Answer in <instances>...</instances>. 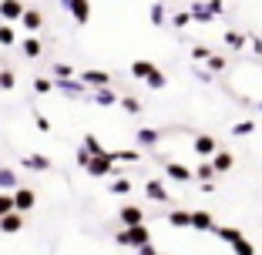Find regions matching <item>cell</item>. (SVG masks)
Wrapping results in <instances>:
<instances>
[{
  "instance_id": "6da1fadb",
  "label": "cell",
  "mask_w": 262,
  "mask_h": 255,
  "mask_svg": "<svg viewBox=\"0 0 262 255\" xmlns=\"http://www.w3.org/2000/svg\"><path fill=\"white\" fill-rule=\"evenodd\" d=\"M115 242L118 245H124V248H145V245H151V228L148 225H128V228H118V235H115Z\"/></svg>"
},
{
  "instance_id": "7a4b0ae2",
  "label": "cell",
  "mask_w": 262,
  "mask_h": 255,
  "mask_svg": "<svg viewBox=\"0 0 262 255\" xmlns=\"http://www.w3.org/2000/svg\"><path fill=\"white\" fill-rule=\"evenodd\" d=\"M88 175L91 178H115V171H118V165H115V158H111V151H104V155H91V161H88Z\"/></svg>"
},
{
  "instance_id": "3957f363",
  "label": "cell",
  "mask_w": 262,
  "mask_h": 255,
  "mask_svg": "<svg viewBox=\"0 0 262 255\" xmlns=\"http://www.w3.org/2000/svg\"><path fill=\"white\" fill-rule=\"evenodd\" d=\"M165 178L168 181H178V185H188V181H195V168H188V165L182 161H165Z\"/></svg>"
},
{
  "instance_id": "277c9868",
  "label": "cell",
  "mask_w": 262,
  "mask_h": 255,
  "mask_svg": "<svg viewBox=\"0 0 262 255\" xmlns=\"http://www.w3.org/2000/svg\"><path fill=\"white\" fill-rule=\"evenodd\" d=\"M77 78L84 81L88 91H98V87H111V74H108V71H101V67H88V71H81Z\"/></svg>"
},
{
  "instance_id": "5b68a950",
  "label": "cell",
  "mask_w": 262,
  "mask_h": 255,
  "mask_svg": "<svg viewBox=\"0 0 262 255\" xmlns=\"http://www.w3.org/2000/svg\"><path fill=\"white\" fill-rule=\"evenodd\" d=\"M158 141H162V131H158V128H138V131H135V148H138V151H151V148H158Z\"/></svg>"
},
{
  "instance_id": "8992f818",
  "label": "cell",
  "mask_w": 262,
  "mask_h": 255,
  "mask_svg": "<svg viewBox=\"0 0 262 255\" xmlns=\"http://www.w3.org/2000/svg\"><path fill=\"white\" fill-rule=\"evenodd\" d=\"M54 91L68 94V98H91V91L84 87L81 78H68V81H54Z\"/></svg>"
},
{
  "instance_id": "52a82bcc",
  "label": "cell",
  "mask_w": 262,
  "mask_h": 255,
  "mask_svg": "<svg viewBox=\"0 0 262 255\" xmlns=\"http://www.w3.org/2000/svg\"><path fill=\"white\" fill-rule=\"evenodd\" d=\"M20 165L24 171H54V161L40 151H31V155H20Z\"/></svg>"
},
{
  "instance_id": "ba28073f",
  "label": "cell",
  "mask_w": 262,
  "mask_h": 255,
  "mask_svg": "<svg viewBox=\"0 0 262 255\" xmlns=\"http://www.w3.org/2000/svg\"><path fill=\"white\" fill-rule=\"evenodd\" d=\"M192 228H195V232H208V235H212L219 225H215V218H212L208 208H192Z\"/></svg>"
},
{
  "instance_id": "9c48e42d",
  "label": "cell",
  "mask_w": 262,
  "mask_h": 255,
  "mask_svg": "<svg viewBox=\"0 0 262 255\" xmlns=\"http://www.w3.org/2000/svg\"><path fill=\"white\" fill-rule=\"evenodd\" d=\"M34 205H37V192H34V188H27V185H20L14 192V208L24 215V212H31Z\"/></svg>"
},
{
  "instance_id": "30bf717a",
  "label": "cell",
  "mask_w": 262,
  "mask_h": 255,
  "mask_svg": "<svg viewBox=\"0 0 262 255\" xmlns=\"http://www.w3.org/2000/svg\"><path fill=\"white\" fill-rule=\"evenodd\" d=\"M118 222H121V228H128V225H145V208H138V205H121V208H118Z\"/></svg>"
},
{
  "instance_id": "8fae6325",
  "label": "cell",
  "mask_w": 262,
  "mask_h": 255,
  "mask_svg": "<svg viewBox=\"0 0 262 255\" xmlns=\"http://www.w3.org/2000/svg\"><path fill=\"white\" fill-rule=\"evenodd\" d=\"M24 0H0V20L4 24H14V20H20L24 17Z\"/></svg>"
},
{
  "instance_id": "7c38bea8",
  "label": "cell",
  "mask_w": 262,
  "mask_h": 255,
  "mask_svg": "<svg viewBox=\"0 0 262 255\" xmlns=\"http://www.w3.org/2000/svg\"><path fill=\"white\" fill-rule=\"evenodd\" d=\"M192 148H195V155H199V158H212L219 151V141H215V134H195Z\"/></svg>"
},
{
  "instance_id": "4fadbf2b",
  "label": "cell",
  "mask_w": 262,
  "mask_h": 255,
  "mask_svg": "<svg viewBox=\"0 0 262 255\" xmlns=\"http://www.w3.org/2000/svg\"><path fill=\"white\" fill-rule=\"evenodd\" d=\"M118 101H121V94H118L115 87H98V91H91V104H98V108H115Z\"/></svg>"
},
{
  "instance_id": "5bb4252c",
  "label": "cell",
  "mask_w": 262,
  "mask_h": 255,
  "mask_svg": "<svg viewBox=\"0 0 262 255\" xmlns=\"http://www.w3.org/2000/svg\"><path fill=\"white\" fill-rule=\"evenodd\" d=\"M71 17L77 20V27H84V24H91V0H71Z\"/></svg>"
},
{
  "instance_id": "9a60e30c",
  "label": "cell",
  "mask_w": 262,
  "mask_h": 255,
  "mask_svg": "<svg viewBox=\"0 0 262 255\" xmlns=\"http://www.w3.org/2000/svg\"><path fill=\"white\" fill-rule=\"evenodd\" d=\"M145 195L151 201H162V205H168V188H165V181H158V178H148L145 181Z\"/></svg>"
},
{
  "instance_id": "2e32d148",
  "label": "cell",
  "mask_w": 262,
  "mask_h": 255,
  "mask_svg": "<svg viewBox=\"0 0 262 255\" xmlns=\"http://www.w3.org/2000/svg\"><path fill=\"white\" fill-rule=\"evenodd\" d=\"M24 232V215L20 212H10V215L0 218V235H17Z\"/></svg>"
},
{
  "instance_id": "e0dca14e",
  "label": "cell",
  "mask_w": 262,
  "mask_h": 255,
  "mask_svg": "<svg viewBox=\"0 0 262 255\" xmlns=\"http://www.w3.org/2000/svg\"><path fill=\"white\" fill-rule=\"evenodd\" d=\"M20 185H24L20 175L14 168H7V165H0V192H17Z\"/></svg>"
},
{
  "instance_id": "ac0fdd59",
  "label": "cell",
  "mask_w": 262,
  "mask_h": 255,
  "mask_svg": "<svg viewBox=\"0 0 262 255\" xmlns=\"http://www.w3.org/2000/svg\"><path fill=\"white\" fill-rule=\"evenodd\" d=\"M212 168H215L219 175L232 171V168H235V155H232V151H225V148H219L215 155H212Z\"/></svg>"
},
{
  "instance_id": "d6986e66",
  "label": "cell",
  "mask_w": 262,
  "mask_h": 255,
  "mask_svg": "<svg viewBox=\"0 0 262 255\" xmlns=\"http://www.w3.org/2000/svg\"><path fill=\"white\" fill-rule=\"evenodd\" d=\"M20 54L27 57V61H37V57L44 54V44H40V40L34 37V34H27V37L20 40Z\"/></svg>"
},
{
  "instance_id": "ffe728a7",
  "label": "cell",
  "mask_w": 262,
  "mask_h": 255,
  "mask_svg": "<svg viewBox=\"0 0 262 255\" xmlns=\"http://www.w3.org/2000/svg\"><path fill=\"white\" fill-rule=\"evenodd\" d=\"M188 14H192L195 24H212V20H215V14L208 10L205 0H195V4H188Z\"/></svg>"
},
{
  "instance_id": "44dd1931",
  "label": "cell",
  "mask_w": 262,
  "mask_h": 255,
  "mask_svg": "<svg viewBox=\"0 0 262 255\" xmlns=\"http://www.w3.org/2000/svg\"><path fill=\"white\" fill-rule=\"evenodd\" d=\"M171 228H192V208H168Z\"/></svg>"
},
{
  "instance_id": "7402d4cb",
  "label": "cell",
  "mask_w": 262,
  "mask_h": 255,
  "mask_svg": "<svg viewBox=\"0 0 262 255\" xmlns=\"http://www.w3.org/2000/svg\"><path fill=\"white\" fill-rule=\"evenodd\" d=\"M155 71H158V67H155L151 61H145V57H138V61H131V78H135V81H148V78L155 74Z\"/></svg>"
},
{
  "instance_id": "603a6c76",
  "label": "cell",
  "mask_w": 262,
  "mask_h": 255,
  "mask_svg": "<svg viewBox=\"0 0 262 255\" xmlns=\"http://www.w3.org/2000/svg\"><path fill=\"white\" fill-rule=\"evenodd\" d=\"M20 24H24V31H31V34H37L40 27H44V14L40 10H24V17H20Z\"/></svg>"
},
{
  "instance_id": "cb8c5ba5",
  "label": "cell",
  "mask_w": 262,
  "mask_h": 255,
  "mask_svg": "<svg viewBox=\"0 0 262 255\" xmlns=\"http://www.w3.org/2000/svg\"><path fill=\"white\" fill-rule=\"evenodd\" d=\"M111 158H115V165H138L141 151L138 148H118V151H111Z\"/></svg>"
},
{
  "instance_id": "d4e9b609",
  "label": "cell",
  "mask_w": 262,
  "mask_h": 255,
  "mask_svg": "<svg viewBox=\"0 0 262 255\" xmlns=\"http://www.w3.org/2000/svg\"><path fill=\"white\" fill-rule=\"evenodd\" d=\"M215 178H219V171L212 168V158H202V165L195 168V181H212L215 185Z\"/></svg>"
},
{
  "instance_id": "484cf974",
  "label": "cell",
  "mask_w": 262,
  "mask_h": 255,
  "mask_svg": "<svg viewBox=\"0 0 262 255\" xmlns=\"http://www.w3.org/2000/svg\"><path fill=\"white\" fill-rule=\"evenodd\" d=\"M168 10H165V4H151V10H148V24H151V27H165V24H168Z\"/></svg>"
},
{
  "instance_id": "4316f807",
  "label": "cell",
  "mask_w": 262,
  "mask_h": 255,
  "mask_svg": "<svg viewBox=\"0 0 262 255\" xmlns=\"http://www.w3.org/2000/svg\"><path fill=\"white\" fill-rule=\"evenodd\" d=\"M54 81H68V78H77V71L71 67V64H64V61H54L51 64V71H47Z\"/></svg>"
},
{
  "instance_id": "83f0119b",
  "label": "cell",
  "mask_w": 262,
  "mask_h": 255,
  "mask_svg": "<svg viewBox=\"0 0 262 255\" xmlns=\"http://www.w3.org/2000/svg\"><path fill=\"white\" fill-rule=\"evenodd\" d=\"M225 47H232V51H246L249 47V34H239V31H225Z\"/></svg>"
},
{
  "instance_id": "f1b7e54d",
  "label": "cell",
  "mask_w": 262,
  "mask_h": 255,
  "mask_svg": "<svg viewBox=\"0 0 262 255\" xmlns=\"http://www.w3.org/2000/svg\"><path fill=\"white\" fill-rule=\"evenodd\" d=\"M108 192H111V195H131V178L115 175V178L108 181Z\"/></svg>"
},
{
  "instance_id": "f546056e",
  "label": "cell",
  "mask_w": 262,
  "mask_h": 255,
  "mask_svg": "<svg viewBox=\"0 0 262 255\" xmlns=\"http://www.w3.org/2000/svg\"><path fill=\"white\" fill-rule=\"evenodd\" d=\"M212 235H215V239H222L225 245H232V242H239V239H242V232H239V228H232V225H219Z\"/></svg>"
},
{
  "instance_id": "4dcf8cb0",
  "label": "cell",
  "mask_w": 262,
  "mask_h": 255,
  "mask_svg": "<svg viewBox=\"0 0 262 255\" xmlns=\"http://www.w3.org/2000/svg\"><path fill=\"white\" fill-rule=\"evenodd\" d=\"M118 104L124 108V114H141V108H145V104H141V98H135V94H124Z\"/></svg>"
},
{
  "instance_id": "1f68e13d",
  "label": "cell",
  "mask_w": 262,
  "mask_h": 255,
  "mask_svg": "<svg viewBox=\"0 0 262 255\" xmlns=\"http://www.w3.org/2000/svg\"><path fill=\"white\" fill-rule=\"evenodd\" d=\"M252 131H255V121H252V118H242V121L232 124V134H235V138H249Z\"/></svg>"
},
{
  "instance_id": "d6a6232c",
  "label": "cell",
  "mask_w": 262,
  "mask_h": 255,
  "mask_svg": "<svg viewBox=\"0 0 262 255\" xmlns=\"http://www.w3.org/2000/svg\"><path fill=\"white\" fill-rule=\"evenodd\" d=\"M168 24L175 27V31H185L188 24H195V20H192V14H188V7H185V10H178V14H171V17H168Z\"/></svg>"
},
{
  "instance_id": "836d02e7",
  "label": "cell",
  "mask_w": 262,
  "mask_h": 255,
  "mask_svg": "<svg viewBox=\"0 0 262 255\" xmlns=\"http://www.w3.org/2000/svg\"><path fill=\"white\" fill-rule=\"evenodd\" d=\"M54 91V78L51 74H37L34 78V94H51Z\"/></svg>"
},
{
  "instance_id": "e575fe53",
  "label": "cell",
  "mask_w": 262,
  "mask_h": 255,
  "mask_svg": "<svg viewBox=\"0 0 262 255\" xmlns=\"http://www.w3.org/2000/svg\"><path fill=\"white\" fill-rule=\"evenodd\" d=\"M0 44H4V47H14V44H17L14 24H0Z\"/></svg>"
},
{
  "instance_id": "d590c367",
  "label": "cell",
  "mask_w": 262,
  "mask_h": 255,
  "mask_svg": "<svg viewBox=\"0 0 262 255\" xmlns=\"http://www.w3.org/2000/svg\"><path fill=\"white\" fill-rule=\"evenodd\" d=\"M17 87V74L10 67H0V91H14Z\"/></svg>"
},
{
  "instance_id": "8d00e7d4",
  "label": "cell",
  "mask_w": 262,
  "mask_h": 255,
  "mask_svg": "<svg viewBox=\"0 0 262 255\" xmlns=\"http://www.w3.org/2000/svg\"><path fill=\"white\" fill-rule=\"evenodd\" d=\"M229 248H232V255H255V245H252V242L246 239V235H242L239 242H232Z\"/></svg>"
},
{
  "instance_id": "74e56055",
  "label": "cell",
  "mask_w": 262,
  "mask_h": 255,
  "mask_svg": "<svg viewBox=\"0 0 262 255\" xmlns=\"http://www.w3.org/2000/svg\"><path fill=\"white\" fill-rule=\"evenodd\" d=\"M205 67L212 71V74H222V71L229 67V61H225L222 54H212V57H208V61H205Z\"/></svg>"
},
{
  "instance_id": "f35d334b",
  "label": "cell",
  "mask_w": 262,
  "mask_h": 255,
  "mask_svg": "<svg viewBox=\"0 0 262 255\" xmlns=\"http://www.w3.org/2000/svg\"><path fill=\"white\" fill-rule=\"evenodd\" d=\"M10 212H17L14 208V192H0V218L10 215Z\"/></svg>"
},
{
  "instance_id": "ab89813d",
  "label": "cell",
  "mask_w": 262,
  "mask_h": 255,
  "mask_svg": "<svg viewBox=\"0 0 262 255\" xmlns=\"http://www.w3.org/2000/svg\"><path fill=\"white\" fill-rule=\"evenodd\" d=\"M34 124H37V131H40V134H51V131H54L51 118H47V114H40V111H34Z\"/></svg>"
},
{
  "instance_id": "60d3db41",
  "label": "cell",
  "mask_w": 262,
  "mask_h": 255,
  "mask_svg": "<svg viewBox=\"0 0 262 255\" xmlns=\"http://www.w3.org/2000/svg\"><path fill=\"white\" fill-rule=\"evenodd\" d=\"M81 145H84L88 151H91V155H104V145H101V141L94 138V134H84V141H81Z\"/></svg>"
},
{
  "instance_id": "b9f144b4",
  "label": "cell",
  "mask_w": 262,
  "mask_h": 255,
  "mask_svg": "<svg viewBox=\"0 0 262 255\" xmlns=\"http://www.w3.org/2000/svg\"><path fill=\"white\" fill-rule=\"evenodd\" d=\"M145 84H148V87H151V91H162V87H165V84H168V78H165L162 71H155V74H151V78H148V81H145Z\"/></svg>"
},
{
  "instance_id": "7bdbcfd3",
  "label": "cell",
  "mask_w": 262,
  "mask_h": 255,
  "mask_svg": "<svg viewBox=\"0 0 262 255\" xmlns=\"http://www.w3.org/2000/svg\"><path fill=\"white\" fill-rule=\"evenodd\" d=\"M208 57H212V47H205V44H195L192 47V61H202V64H205Z\"/></svg>"
},
{
  "instance_id": "ee69618b",
  "label": "cell",
  "mask_w": 262,
  "mask_h": 255,
  "mask_svg": "<svg viewBox=\"0 0 262 255\" xmlns=\"http://www.w3.org/2000/svg\"><path fill=\"white\" fill-rule=\"evenodd\" d=\"M192 74H195V78L202 81V84H212V78H215V74H212L208 67H192Z\"/></svg>"
},
{
  "instance_id": "f6af8a7d",
  "label": "cell",
  "mask_w": 262,
  "mask_h": 255,
  "mask_svg": "<svg viewBox=\"0 0 262 255\" xmlns=\"http://www.w3.org/2000/svg\"><path fill=\"white\" fill-rule=\"evenodd\" d=\"M77 168H88V161H91V151H88V148L84 145H81V148H77Z\"/></svg>"
},
{
  "instance_id": "bcb514c9",
  "label": "cell",
  "mask_w": 262,
  "mask_h": 255,
  "mask_svg": "<svg viewBox=\"0 0 262 255\" xmlns=\"http://www.w3.org/2000/svg\"><path fill=\"white\" fill-rule=\"evenodd\" d=\"M205 4H208V10H212L215 17H222V14H225V0H205Z\"/></svg>"
},
{
  "instance_id": "7dc6e473",
  "label": "cell",
  "mask_w": 262,
  "mask_h": 255,
  "mask_svg": "<svg viewBox=\"0 0 262 255\" xmlns=\"http://www.w3.org/2000/svg\"><path fill=\"white\" fill-rule=\"evenodd\" d=\"M249 47H252V54H255V57H262V40L255 37V34H249Z\"/></svg>"
},
{
  "instance_id": "c3c4849f",
  "label": "cell",
  "mask_w": 262,
  "mask_h": 255,
  "mask_svg": "<svg viewBox=\"0 0 262 255\" xmlns=\"http://www.w3.org/2000/svg\"><path fill=\"white\" fill-rule=\"evenodd\" d=\"M138 255H165V252H158L155 245H145V248H138Z\"/></svg>"
},
{
  "instance_id": "681fc988",
  "label": "cell",
  "mask_w": 262,
  "mask_h": 255,
  "mask_svg": "<svg viewBox=\"0 0 262 255\" xmlns=\"http://www.w3.org/2000/svg\"><path fill=\"white\" fill-rule=\"evenodd\" d=\"M61 7H71V0H61Z\"/></svg>"
},
{
  "instance_id": "f907efd6",
  "label": "cell",
  "mask_w": 262,
  "mask_h": 255,
  "mask_svg": "<svg viewBox=\"0 0 262 255\" xmlns=\"http://www.w3.org/2000/svg\"><path fill=\"white\" fill-rule=\"evenodd\" d=\"M259 114H262V101H259Z\"/></svg>"
},
{
  "instance_id": "816d5d0a",
  "label": "cell",
  "mask_w": 262,
  "mask_h": 255,
  "mask_svg": "<svg viewBox=\"0 0 262 255\" xmlns=\"http://www.w3.org/2000/svg\"><path fill=\"white\" fill-rule=\"evenodd\" d=\"M155 4H165V0H155Z\"/></svg>"
}]
</instances>
